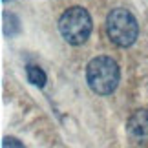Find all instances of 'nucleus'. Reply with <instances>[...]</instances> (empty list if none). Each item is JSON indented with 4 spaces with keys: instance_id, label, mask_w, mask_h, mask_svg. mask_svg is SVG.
<instances>
[{
    "instance_id": "obj_1",
    "label": "nucleus",
    "mask_w": 148,
    "mask_h": 148,
    "mask_svg": "<svg viewBox=\"0 0 148 148\" xmlns=\"http://www.w3.org/2000/svg\"><path fill=\"white\" fill-rule=\"evenodd\" d=\"M121 71L117 62L112 57H95L90 60L86 68V82L92 88V92L99 95H110L117 88Z\"/></svg>"
},
{
    "instance_id": "obj_2",
    "label": "nucleus",
    "mask_w": 148,
    "mask_h": 148,
    "mask_svg": "<svg viewBox=\"0 0 148 148\" xmlns=\"http://www.w3.org/2000/svg\"><path fill=\"white\" fill-rule=\"evenodd\" d=\"M92 27H93L92 16L81 5H73V8L66 9L59 18L60 35L71 46H81L86 42L90 33H92Z\"/></svg>"
},
{
    "instance_id": "obj_3",
    "label": "nucleus",
    "mask_w": 148,
    "mask_h": 148,
    "mask_svg": "<svg viewBox=\"0 0 148 148\" xmlns=\"http://www.w3.org/2000/svg\"><path fill=\"white\" fill-rule=\"evenodd\" d=\"M106 33L110 40L119 48H128L137 40L139 24L128 9H112L106 16Z\"/></svg>"
},
{
    "instance_id": "obj_4",
    "label": "nucleus",
    "mask_w": 148,
    "mask_h": 148,
    "mask_svg": "<svg viewBox=\"0 0 148 148\" xmlns=\"http://www.w3.org/2000/svg\"><path fill=\"white\" fill-rule=\"evenodd\" d=\"M128 134L139 143H148V110H137L128 119Z\"/></svg>"
},
{
    "instance_id": "obj_5",
    "label": "nucleus",
    "mask_w": 148,
    "mask_h": 148,
    "mask_svg": "<svg viewBox=\"0 0 148 148\" xmlns=\"http://www.w3.org/2000/svg\"><path fill=\"white\" fill-rule=\"evenodd\" d=\"M26 75H27V81H29L33 86H38V88H44L46 84V73H44L38 66H27L26 68Z\"/></svg>"
},
{
    "instance_id": "obj_6",
    "label": "nucleus",
    "mask_w": 148,
    "mask_h": 148,
    "mask_svg": "<svg viewBox=\"0 0 148 148\" xmlns=\"http://www.w3.org/2000/svg\"><path fill=\"white\" fill-rule=\"evenodd\" d=\"M20 31V26H18V18L13 15V13H4V33L8 37H13L15 33Z\"/></svg>"
},
{
    "instance_id": "obj_7",
    "label": "nucleus",
    "mask_w": 148,
    "mask_h": 148,
    "mask_svg": "<svg viewBox=\"0 0 148 148\" xmlns=\"http://www.w3.org/2000/svg\"><path fill=\"white\" fill-rule=\"evenodd\" d=\"M2 146H24L22 143H18L16 139H13V137H4V141H2Z\"/></svg>"
}]
</instances>
